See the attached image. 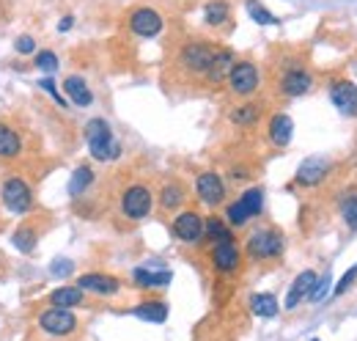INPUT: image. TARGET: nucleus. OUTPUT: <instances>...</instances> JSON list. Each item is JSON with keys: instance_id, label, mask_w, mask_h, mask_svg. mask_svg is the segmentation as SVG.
I'll use <instances>...</instances> for the list:
<instances>
[{"instance_id": "obj_1", "label": "nucleus", "mask_w": 357, "mask_h": 341, "mask_svg": "<svg viewBox=\"0 0 357 341\" xmlns=\"http://www.w3.org/2000/svg\"><path fill=\"white\" fill-rule=\"evenodd\" d=\"M85 141H88V149H91V157L99 160V163H108V160H116L121 154V146L116 143L113 138V130L105 118H91L85 124Z\"/></svg>"}, {"instance_id": "obj_2", "label": "nucleus", "mask_w": 357, "mask_h": 341, "mask_svg": "<svg viewBox=\"0 0 357 341\" xmlns=\"http://www.w3.org/2000/svg\"><path fill=\"white\" fill-rule=\"evenodd\" d=\"M214 52H217V47L212 41H190L178 52V66H184L192 74H203L206 77V72H209V66L214 61Z\"/></svg>"}, {"instance_id": "obj_3", "label": "nucleus", "mask_w": 357, "mask_h": 341, "mask_svg": "<svg viewBox=\"0 0 357 341\" xmlns=\"http://www.w3.org/2000/svg\"><path fill=\"white\" fill-rule=\"evenodd\" d=\"M0 201L8 212L14 215H25L33 209V190L28 187V182H22L19 176H8L0 187Z\"/></svg>"}, {"instance_id": "obj_4", "label": "nucleus", "mask_w": 357, "mask_h": 341, "mask_svg": "<svg viewBox=\"0 0 357 341\" xmlns=\"http://www.w3.org/2000/svg\"><path fill=\"white\" fill-rule=\"evenodd\" d=\"M258 83H261V74H258V66L253 61H234V66L228 72V88L236 96L256 94L258 91Z\"/></svg>"}, {"instance_id": "obj_5", "label": "nucleus", "mask_w": 357, "mask_h": 341, "mask_svg": "<svg viewBox=\"0 0 357 341\" xmlns=\"http://www.w3.org/2000/svg\"><path fill=\"white\" fill-rule=\"evenodd\" d=\"M39 328L47 333V336H55V339H63V336H72L77 331V317L69 311V309H47L39 314Z\"/></svg>"}, {"instance_id": "obj_6", "label": "nucleus", "mask_w": 357, "mask_h": 341, "mask_svg": "<svg viewBox=\"0 0 357 341\" xmlns=\"http://www.w3.org/2000/svg\"><path fill=\"white\" fill-rule=\"evenodd\" d=\"M250 259H275L283 254V234L275 229H258L247 240Z\"/></svg>"}, {"instance_id": "obj_7", "label": "nucleus", "mask_w": 357, "mask_h": 341, "mask_svg": "<svg viewBox=\"0 0 357 341\" xmlns=\"http://www.w3.org/2000/svg\"><path fill=\"white\" fill-rule=\"evenodd\" d=\"M152 204H154V196H152V190L146 185H132L121 196V212L130 220H143L152 212Z\"/></svg>"}, {"instance_id": "obj_8", "label": "nucleus", "mask_w": 357, "mask_h": 341, "mask_svg": "<svg viewBox=\"0 0 357 341\" xmlns=\"http://www.w3.org/2000/svg\"><path fill=\"white\" fill-rule=\"evenodd\" d=\"M163 28H165L163 17H160L154 8H149V6L135 8V11L130 14V30H132L135 36H141V39H154Z\"/></svg>"}, {"instance_id": "obj_9", "label": "nucleus", "mask_w": 357, "mask_h": 341, "mask_svg": "<svg viewBox=\"0 0 357 341\" xmlns=\"http://www.w3.org/2000/svg\"><path fill=\"white\" fill-rule=\"evenodd\" d=\"M171 231H174V237H176V240L187 242V245H195V242L203 237V218H201L198 212L187 209V212L176 215V220H174Z\"/></svg>"}, {"instance_id": "obj_10", "label": "nucleus", "mask_w": 357, "mask_h": 341, "mask_svg": "<svg viewBox=\"0 0 357 341\" xmlns=\"http://www.w3.org/2000/svg\"><path fill=\"white\" fill-rule=\"evenodd\" d=\"M327 171H330V160L322 157V154H314V157L303 160V165L297 168V185H303V187H316V185L325 182Z\"/></svg>"}, {"instance_id": "obj_11", "label": "nucleus", "mask_w": 357, "mask_h": 341, "mask_svg": "<svg viewBox=\"0 0 357 341\" xmlns=\"http://www.w3.org/2000/svg\"><path fill=\"white\" fill-rule=\"evenodd\" d=\"M77 287L83 292H91V295H99V298H113V295H119L121 281L113 278V276H105V273H85V276L77 278Z\"/></svg>"}, {"instance_id": "obj_12", "label": "nucleus", "mask_w": 357, "mask_h": 341, "mask_svg": "<svg viewBox=\"0 0 357 341\" xmlns=\"http://www.w3.org/2000/svg\"><path fill=\"white\" fill-rule=\"evenodd\" d=\"M195 193H198V198H201L203 204L217 207V204H223V198H225V185H223V179H220L214 171H206V174H201V176L195 179Z\"/></svg>"}, {"instance_id": "obj_13", "label": "nucleus", "mask_w": 357, "mask_h": 341, "mask_svg": "<svg viewBox=\"0 0 357 341\" xmlns=\"http://www.w3.org/2000/svg\"><path fill=\"white\" fill-rule=\"evenodd\" d=\"M212 265H214V270H217V273L231 276V273H236V270H239V265H242V254H239V248H236L234 242H217V245L212 248Z\"/></svg>"}, {"instance_id": "obj_14", "label": "nucleus", "mask_w": 357, "mask_h": 341, "mask_svg": "<svg viewBox=\"0 0 357 341\" xmlns=\"http://www.w3.org/2000/svg\"><path fill=\"white\" fill-rule=\"evenodd\" d=\"M330 99H333V105H336L341 113H347V116H357V85L355 83H349V80H338V83H333V88H330Z\"/></svg>"}, {"instance_id": "obj_15", "label": "nucleus", "mask_w": 357, "mask_h": 341, "mask_svg": "<svg viewBox=\"0 0 357 341\" xmlns=\"http://www.w3.org/2000/svg\"><path fill=\"white\" fill-rule=\"evenodd\" d=\"M316 281H319V276L314 273V270H303L297 278H294V284H292V289H289V298H286V309L289 311H294L305 298H311V292H314V287H316Z\"/></svg>"}, {"instance_id": "obj_16", "label": "nucleus", "mask_w": 357, "mask_h": 341, "mask_svg": "<svg viewBox=\"0 0 357 341\" xmlns=\"http://www.w3.org/2000/svg\"><path fill=\"white\" fill-rule=\"evenodd\" d=\"M311 85H314V80H311V74L305 69H289L283 74V80H280V91L286 96H303V94L311 91Z\"/></svg>"}, {"instance_id": "obj_17", "label": "nucleus", "mask_w": 357, "mask_h": 341, "mask_svg": "<svg viewBox=\"0 0 357 341\" xmlns=\"http://www.w3.org/2000/svg\"><path fill=\"white\" fill-rule=\"evenodd\" d=\"M63 91H66V96H69L77 107H88V105L94 102V94H91L88 83H85L83 77H77V74H69V77L63 80Z\"/></svg>"}, {"instance_id": "obj_18", "label": "nucleus", "mask_w": 357, "mask_h": 341, "mask_svg": "<svg viewBox=\"0 0 357 341\" xmlns=\"http://www.w3.org/2000/svg\"><path fill=\"white\" fill-rule=\"evenodd\" d=\"M269 141L275 143V146H289V141H292V135H294V121L286 116V113H275L272 118H269Z\"/></svg>"}, {"instance_id": "obj_19", "label": "nucleus", "mask_w": 357, "mask_h": 341, "mask_svg": "<svg viewBox=\"0 0 357 341\" xmlns=\"http://www.w3.org/2000/svg\"><path fill=\"white\" fill-rule=\"evenodd\" d=\"M231 66H234V52L225 50V47H217L214 61H212V66H209V72H206V80H209V83H223V80H228Z\"/></svg>"}, {"instance_id": "obj_20", "label": "nucleus", "mask_w": 357, "mask_h": 341, "mask_svg": "<svg viewBox=\"0 0 357 341\" xmlns=\"http://www.w3.org/2000/svg\"><path fill=\"white\" fill-rule=\"evenodd\" d=\"M203 237L209 240V242H234V234H231V226L223 220V218H206L203 220Z\"/></svg>"}, {"instance_id": "obj_21", "label": "nucleus", "mask_w": 357, "mask_h": 341, "mask_svg": "<svg viewBox=\"0 0 357 341\" xmlns=\"http://www.w3.org/2000/svg\"><path fill=\"white\" fill-rule=\"evenodd\" d=\"M132 276H135V284H138L141 289H163V287H168V284H171V278H174L168 270L152 273V270H146V267H138Z\"/></svg>"}, {"instance_id": "obj_22", "label": "nucleus", "mask_w": 357, "mask_h": 341, "mask_svg": "<svg viewBox=\"0 0 357 341\" xmlns=\"http://www.w3.org/2000/svg\"><path fill=\"white\" fill-rule=\"evenodd\" d=\"M22 152V141H19V132L8 124L0 121V157L3 160H11Z\"/></svg>"}, {"instance_id": "obj_23", "label": "nucleus", "mask_w": 357, "mask_h": 341, "mask_svg": "<svg viewBox=\"0 0 357 341\" xmlns=\"http://www.w3.org/2000/svg\"><path fill=\"white\" fill-rule=\"evenodd\" d=\"M132 314H135L138 320H146V322H157V325H160V322L168 320V306H165L163 300H149V303L135 306Z\"/></svg>"}, {"instance_id": "obj_24", "label": "nucleus", "mask_w": 357, "mask_h": 341, "mask_svg": "<svg viewBox=\"0 0 357 341\" xmlns=\"http://www.w3.org/2000/svg\"><path fill=\"white\" fill-rule=\"evenodd\" d=\"M83 289L80 287H61V289H55L52 295H50V303L52 306H58V309H74V306H80L83 303Z\"/></svg>"}, {"instance_id": "obj_25", "label": "nucleus", "mask_w": 357, "mask_h": 341, "mask_svg": "<svg viewBox=\"0 0 357 341\" xmlns=\"http://www.w3.org/2000/svg\"><path fill=\"white\" fill-rule=\"evenodd\" d=\"M228 17H231V8L225 0H209L203 6V22L212 28H220L223 22H228Z\"/></svg>"}, {"instance_id": "obj_26", "label": "nucleus", "mask_w": 357, "mask_h": 341, "mask_svg": "<svg viewBox=\"0 0 357 341\" xmlns=\"http://www.w3.org/2000/svg\"><path fill=\"white\" fill-rule=\"evenodd\" d=\"M278 300H275V295H253L250 298V311L256 314V317H264V320H269V317H275L278 314Z\"/></svg>"}, {"instance_id": "obj_27", "label": "nucleus", "mask_w": 357, "mask_h": 341, "mask_svg": "<svg viewBox=\"0 0 357 341\" xmlns=\"http://www.w3.org/2000/svg\"><path fill=\"white\" fill-rule=\"evenodd\" d=\"M94 182V171L88 165H80L74 174H72V182H69V193L72 196H83Z\"/></svg>"}, {"instance_id": "obj_28", "label": "nucleus", "mask_w": 357, "mask_h": 341, "mask_svg": "<svg viewBox=\"0 0 357 341\" xmlns=\"http://www.w3.org/2000/svg\"><path fill=\"white\" fill-rule=\"evenodd\" d=\"M160 204H163V209H178L184 204V187L178 182L165 185L163 193H160Z\"/></svg>"}, {"instance_id": "obj_29", "label": "nucleus", "mask_w": 357, "mask_h": 341, "mask_svg": "<svg viewBox=\"0 0 357 341\" xmlns=\"http://www.w3.org/2000/svg\"><path fill=\"white\" fill-rule=\"evenodd\" d=\"M258 116H261L258 105H239V107H234V110H231V121H234V124H239V127H250V124H256V121H258Z\"/></svg>"}, {"instance_id": "obj_30", "label": "nucleus", "mask_w": 357, "mask_h": 341, "mask_svg": "<svg viewBox=\"0 0 357 341\" xmlns=\"http://www.w3.org/2000/svg\"><path fill=\"white\" fill-rule=\"evenodd\" d=\"M245 8H247V14H250L253 22H258V25H278V17L269 8H264L258 0H247Z\"/></svg>"}, {"instance_id": "obj_31", "label": "nucleus", "mask_w": 357, "mask_h": 341, "mask_svg": "<svg viewBox=\"0 0 357 341\" xmlns=\"http://www.w3.org/2000/svg\"><path fill=\"white\" fill-rule=\"evenodd\" d=\"M247 220H250V212L245 209L242 201H234V204L225 207V223H228L231 229H242Z\"/></svg>"}, {"instance_id": "obj_32", "label": "nucleus", "mask_w": 357, "mask_h": 341, "mask_svg": "<svg viewBox=\"0 0 357 341\" xmlns=\"http://www.w3.org/2000/svg\"><path fill=\"white\" fill-rule=\"evenodd\" d=\"M239 201L245 204V209L250 212V218H256V215H261V209H264V193H261L258 187H250V190H245Z\"/></svg>"}, {"instance_id": "obj_33", "label": "nucleus", "mask_w": 357, "mask_h": 341, "mask_svg": "<svg viewBox=\"0 0 357 341\" xmlns=\"http://www.w3.org/2000/svg\"><path fill=\"white\" fill-rule=\"evenodd\" d=\"M11 242L17 245V251H22V254H30V251L36 248V234H33L30 229H19V231L11 237Z\"/></svg>"}, {"instance_id": "obj_34", "label": "nucleus", "mask_w": 357, "mask_h": 341, "mask_svg": "<svg viewBox=\"0 0 357 341\" xmlns=\"http://www.w3.org/2000/svg\"><path fill=\"white\" fill-rule=\"evenodd\" d=\"M33 66L41 69V72H55V69H58V55H55L52 50H41V52H36Z\"/></svg>"}, {"instance_id": "obj_35", "label": "nucleus", "mask_w": 357, "mask_h": 341, "mask_svg": "<svg viewBox=\"0 0 357 341\" xmlns=\"http://www.w3.org/2000/svg\"><path fill=\"white\" fill-rule=\"evenodd\" d=\"M341 215H344V220H347L352 229H357V193L344 198V204H341Z\"/></svg>"}, {"instance_id": "obj_36", "label": "nucleus", "mask_w": 357, "mask_h": 341, "mask_svg": "<svg viewBox=\"0 0 357 341\" xmlns=\"http://www.w3.org/2000/svg\"><path fill=\"white\" fill-rule=\"evenodd\" d=\"M14 50H17L19 55H30V52H36V39H33V36H19V39L14 41Z\"/></svg>"}, {"instance_id": "obj_37", "label": "nucleus", "mask_w": 357, "mask_h": 341, "mask_svg": "<svg viewBox=\"0 0 357 341\" xmlns=\"http://www.w3.org/2000/svg\"><path fill=\"white\" fill-rule=\"evenodd\" d=\"M39 85H41V88H44V91H47V94H50V96H52V99H55V102H58L61 107L66 105V99H63V96L58 94V85L52 83V77H44V80H39Z\"/></svg>"}, {"instance_id": "obj_38", "label": "nucleus", "mask_w": 357, "mask_h": 341, "mask_svg": "<svg viewBox=\"0 0 357 341\" xmlns=\"http://www.w3.org/2000/svg\"><path fill=\"white\" fill-rule=\"evenodd\" d=\"M355 278H357V265H352V267H349V273H344V278H341V281H338V287L333 289V295H344Z\"/></svg>"}, {"instance_id": "obj_39", "label": "nucleus", "mask_w": 357, "mask_h": 341, "mask_svg": "<svg viewBox=\"0 0 357 341\" xmlns=\"http://www.w3.org/2000/svg\"><path fill=\"white\" fill-rule=\"evenodd\" d=\"M72 270H74V265H72L69 259H58V262L50 267V273H52L55 278H63V276H69Z\"/></svg>"}, {"instance_id": "obj_40", "label": "nucleus", "mask_w": 357, "mask_h": 341, "mask_svg": "<svg viewBox=\"0 0 357 341\" xmlns=\"http://www.w3.org/2000/svg\"><path fill=\"white\" fill-rule=\"evenodd\" d=\"M327 287H330V276L325 273V278H319V281H316V287H314V292H311V300H316V303H319V300L327 295Z\"/></svg>"}, {"instance_id": "obj_41", "label": "nucleus", "mask_w": 357, "mask_h": 341, "mask_svg": "<svg viewBox=\"0 0 357 341\" xmlns=\"http://www.w3.org/2000/svg\"><path fill=\"white\" fill-rule=\"evenodd\" d=\"M72 25H74V17H63V19L58 22V30L66 33V30H72Z\"/></svg>"}, {"instance_id": "obj_42", "label": "nucleus", "mask_w": 357, "mask_h": 341, "mask_svg": "<svg viewBox=\"0 0 357 341\" xmlns=\"http://www.w3.org/2000/svg\"><path fill=\"white\" fill-rule=\"evenodd\" d=\"M314 341H319V339H314Z\"/></svg>"}]
</instances>
